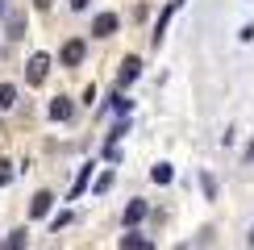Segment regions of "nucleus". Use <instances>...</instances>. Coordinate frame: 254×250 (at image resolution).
I'll list each match as a JSON object with an SVG mask.
<instances>
[{
    "mask_svg": "<svg viewBox=\"0 0 254 250\" xmlns=\"http://www.w3.org/2000/svg\"><path fill=\"white\" fill-rule=\"evenodd\" d=\"M246 163H254V142H250V146H246Z\"/></svg>",
    "mask_w": 254,
    "mask_h": 250,
    "instance_id": "obj_21",
    "label": "nucleus"
},
{
    "mask_svg": "<svg viewBox=\"0 0 254 250\" xmlns=\"http://www.w3.org/2000/svg\"><path fill=\"white\" fill-rule=\"evenodd\" d=\"M200 188H204V196H208V200H217V180H213V175H200Z\"/></svg>",
    "mask_w": 254,
    "mask_h": 250,
    "instance_id": "obj_14",
    "label": "nucleus"
},
{
    "mask_svg": "<svg viewBox=\"0 0 254 250\" xmlns=\"http://www.w3.org/2000/svg\"><path fill=\"white\" fill-rule=\"evenodd\" d=\"M83 55H88V46H83L79 38H71L67 46H63V55H59V62H63V67H79V62H83Z\"/></svg>",
    "mask_w": 254,
    "mask_h": 250,
    "instance_id": "obj_2",
    "label": "nucleus"
},
{
    "mask_svg": "<svg viewBox=\"0 0 254 250\" xmlns=\"http://www.w3.org/2000/svg\"><path fill=\"white\" fill-rule=\"evenodd\" d=\"M246 242H250V246H254V225H250V238H246Z\"/></svg>",
    "mask_w": 254,
    "mask_h": 250,
    "instance_id": "obj_22",
    "label": "nucleus"
},
{
    "mask_svg": "<svg viewBox=\"0 0 254 250\" xmlns=\"http://www.w3.org/2000/svg\"><path fill=\"white\" fill-rule=\"evenodd\" d=\"M13 100H17V88L13 83H0V109H13Z\"/></svg>",
    "mask_w": 254,
    "mask_h": 250,
    "instance_id": "obj_12",
    "label": "nucleus"
},
{
    "mask_svg": "<svg viewBox=\"0 0 254 250\" xmlns=\"http://www.w3.org/2000/svg\"><path fill=\"white\" fill-rule=\"evenodd\" d=\"M21 34H25V17H8V38H21Z\"/></svg>",
    "mask_w": 254,
    "mask_h": 250,
    "instance_id": "obj_13",
    "label": "nucleus"
},
{
    "mask_svg": "<svg viewBox=\"0 0 254 250\" xmlns=\"http://www.w3.org/2000/svg\"><path fill=\"white\" fill-rule=\"evenodd\" d=\"M109 100H113V109H117V113H129V104H133L129 96H121V92H117V96H109Z\"/></svg>",
    "mask_w": 254,
    "mask_h": 250,
    "instance_id": "obj_16",
    "label": "nucleus"
},
{
    "mask_svg": "<svg viewBox=\"0 0 254 250\" xmlns=\"http://www.w3.org/2000/svg\"><path fill=\"white\" fill-rule=\"evenodd\" d=\"M71 113H75L71 96H55L50 100V121H71Z\"/></svg>",
    "mask_w": 254,
    "mask_h": 250,
    "instance_id": "obj_6",
    "label": "nucleus"
},
{
    "mask_svg": "<svg viewBox=\"0 0 254 250\" xmlns=\"http://www.w3.org/2000/svg\"><path fill=\"white\" fill-rule=\"evenodd\" d=\"M50 4H55V0H34V8H42V13H46Z\"/></svg>",
    "mask_w": 254,
    "mask_h": 250,
    "instance_id": "obj_20",
    "label": "nucleus"
},
{
    "mask_svg": "<svg viewBox=\"0 0 254 250\" xmlns=\"http://www.w3.org/2000/svg\"><path fill=\"white\" fill-rule=\"evenodd\" d=\"M117 25H121L117 13H96V21H92V34H96V38H113V34H117Z\"/></svg>",
    "mask_w": 254,
    "mask_h": 250,
    "instance_id": "obj_3",
    "label": "nucleus"
},
{
    "mask_svg": "<svg viewBox=\"0 0 254 250\" xmlns=\"http://www.w3.org/2000/svg\"><path fill=\"white\" fill-rule=\"evenodd\" d=\"M133 250H154V242H146V238H137V246Z\"/></svg>",
    "mask_w": 254,
    "mask_h": 250,
    "instance_id": "obj_19",
    "label": "nucleus"
},
{
    "mask_svg": "<svg viewBox=\"0 0 254 250\" xmlns=\"http://www.w3.org/2000/svg\"><path fill=\"white\" fill-rule=\"evenodd\" d=\"M88 4H92V0H71V8H75V13H83Z\"/></svg>",
    "mask_w": 254,
    "mask_h": 250,
    "instance_id": "obj_18",
    "label": "nucleus"
},
{
    "mask_svg": "<svg viewBox=\"0 0 254 250\" xmlns=\"http://www.w3.org/2000/svg\"><path fill=\"white\" fill-rule=\"evenodd\" d=\"M92 171H96V163H83V167H79L75 184H71V200H79V196H83V188L92 184Z\"/></svg>",
    "mask_w": 254,
    "mask_h": 250,
    "instance_id": "obj_7",
    "label": "nucleus"
},
{
    "mask_svg": "<svg viewBox=\"0 0 254 250\" xmlns=\"http://www.w3.org/2000/svg\"><path fill=\"white\" fill-rule=\"evenodd\" d=\"M175 8H179V4H167V8H163V17H158V25H154V46L163 42V34H167V21H171V13H175Z\"/></svg>",
    "mask_w": 254,
    "mask_h": 250,
    "instance_id": "obj_11",
    "label": "nucleus"
},
{
    "mask_svg": "<svg viewBox=\"0 0 254 250\" xmlns=\"http://www.w3.org/2000/svg\"><path fill=\"white\" fill-rule=\"evenodd\" d=\"M109 188H113V171H104L100 180H96V196H104V192H109Z\"/></svg>",
    "mask_w": 254,
    "mask_h": 250,
    "instance_id": "obj_17",
    "label": "nucleus"
},
{
    "mask_svg": "<svg viewBox=\"0 0 254 250\" xmlns=\"http://www.w3.org/2000/svg\"><path fill=\"white\" fill-rule=\"evenodd\" d=\"M4 184H13V163L0 159V188H4Z\"/></svg>",
    "mask_w": 254,
    "mask_h": 250,
    "instance_id": "obj_15",
    "label": "nucleus"
},
{
    "mask_svg": "<svg viewBox=\"0 0 254 250\" xmlns=\"http://www.w3.org/2000/svg\"><path fill=\"white\" fill-rule=\"evenodd\" d=\"M150 180H154V184H171V180H175V171H171V163H154V171H150Z\"/></svg>",
    "mask_w": 254,
    "mask_h": 250,
    "instance_id": "obj_10",
    "label": "nucleus"
},
{
    "mask_svg": "<svg viewBox=\"0 0 254 250\" xmlns=\"http://www.w3.org/2000/svg\"><path fill=\"white\" fill-rule=\"evenodd\" d=\"M46 75H50V55H46V50H38V55L25 62V83L42 88V83H46Z\"/></svg>",
    "mask_w": 254,
    "mask_h": 250,
    "instance_id": "obj_1",
    "label": "nucleus"
},
{
    "mask_svg": "<svg viewBox=\"0 0 254 250\" xmlns=\"http://www.w3.org/2000/svg\"><path fill=\"white\" fill-rule=\"evenodd\" d=\"M146 217V200H129L125 204V225H137Z\"/></svg>",
    "mask_w": 254,
    "mask_h": 250,
    "instance_id": "obj_9",
    "label": "nucleus"
},
{
    "mask_svg": "<svg viewBox=\"0 0 254 250\" xmlns=\"http://www.w3.org/2000/svg\"><path fill=\"white\" fill-rule=\"evenodd\" d=\"M25 242H29V234H25V229H13V234H8L4 242H0V250H25Z\"/></svg>",
    "mask_w": 254,
    "mask_h": 250,
    "instance_id": "obj_8",
    "label": "nucleus"
},
{
    "mask_svg": "<svg viewBox=\"0 0 254 250\" xmlns=\"http://www.w3.org/2000/svg\"><path fill=\"white\" fill-rule=\"evenodd\" d=\"M137 75H142V59H137V55H129V59L121 62V71H117V83H121V88H129Z\"/></svg>",
    "mask_w": 254,
    "mask_h": 250,
    "instance_id": "obj_5",
    "label": "nucleus"
},
{
    "mask_svg": "<svg viewBox=\"0 0 254 250\" xmlns=\"http://www.w3.org/2000/svg\"><path fill=\"white\" fill-rule=\"evenodd\" d=\"M50 204H55V192H46V188H42V192H34V200H29V217H34V221H42V217L50 213Z\"/></svg>",
    "mask_w": 254,
    "mask_h": 250,
    "instance_id": "obj_4",
    "label": "nucleus"
}]
</instances>
